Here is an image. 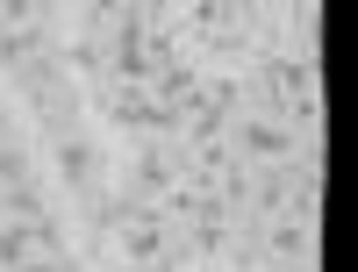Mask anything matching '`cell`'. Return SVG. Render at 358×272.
<instances>
[{
    "mask_svg": "<svg viewBox=\"0 0 358 272\" xmlns=\"http://www.w3.org/2000/svg\"><path fill=\"white\" fill-rule=\"evenodd\" d=\"M258 79H265V94H273L280 115H301V122H315V108H322V79H315L308 57H273Z\"/></svg>",
    "mask_w": 358,
    "mask_h": 272,
    "instance_id": "6da1fadb",
    "label": "cell"
}]
</instances>
